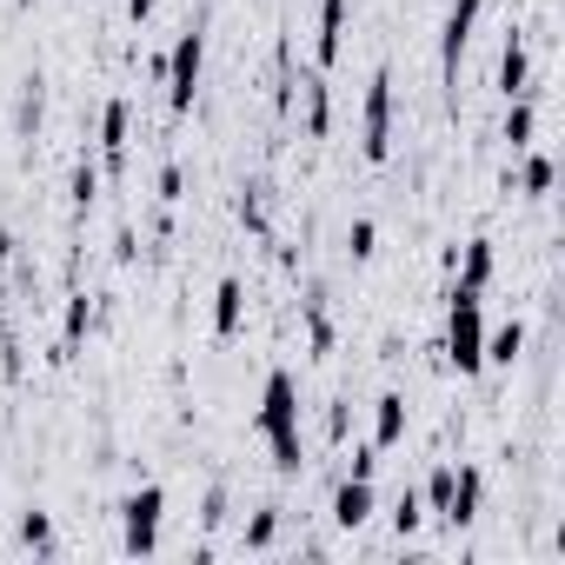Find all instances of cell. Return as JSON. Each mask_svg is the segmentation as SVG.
I'll use <instances>...</instances> for the list:
<instances>
[{"label": "cell", "mask_w": 565, "mask_h": 565, "mask_svg": "<svg viewBox=\"0 0 565 565\" xmlns=\"http://www.w3.org/2000/svg\"><path fill=\"white\" fill-rule=\"evenodd\" d=\"M160 200H180V167H160Z\"/></svg>", "instance_id": "obj_26"}, {"label": "cell", "mask_w": 565, "mask_h": 565, "mask_svg": "<svg viewBox=\"0 0 565 565\" xmlns=\"http://www.w3.org/2000/svg\"><path fill=\"white\" fill-rule=\"evenodd\" d=\"M525 74H532V61H525V34H512L505 54H499V94L519 100V94H525Z\"/></svg>", "instance_id": "obj_10"}, {"label": "cell", "mask_w": 565, "mask_h": 565, "mask_svg": "<svg viewBox=\"0 0 565 565\" xmlns=\"http://www.w3.org/2000/svg\"><path fill=\"white\" fill-rule=\"evenodd\" d=\"M153 14V0H127V21H147Z\"/></svg>", "instance_id": "obj_28"}, {"label": "cell", "mask_w": 565, "mask_h": 565, "mask_svg": "<svg viewBox=\"0 0 565 565\" xmlns=\"http://www.w3.org/2000/svg\"><path fill=\"white\" fill-rule=\"evenodd\" d=\"M446 360L459 373H479L486 366V320H479V294H452V313H446Z\"/></svg>", "instance_id": "obj_2"}, {"label": "cell", "mask_w": 565, "mask_h": 565, "mask_svg": "<svg viewBox=\"0 0 565 565\" xmlns=\"http://www.w3.org/2000/svg\"><path fill=\"white\" fill-rule=\"evenodd\" d=\"M366 160H386L393 153V74H373L366 87Z\"/></svg>", "instance_id": "obj_4"}, {"label": "cell", "mask_w": 565, "mask_h": 565, "mask_svg": "<svg viewBox=\"0 0 565 565\" xmlns=\"http://www.w3.org/2000/svg\"><path fill=\"white\" fill-rule=\"evenodd\" d=\"M120 512H127V552H153V545H160V512H167V492H160V486H140Z\"/></svg>", "instance_id": "obj_5"}, {"label": "cell", "mask_w": 565, "mask_h": 565, "mask_svg": "<svg viewBox=\"0 0 565 565\" xmlns=\"http://www.w3.org/2000/svg\"><path fill=\"white\" fill-rule=\"evenodd\" d=\"M373 466H380V446H360L353 452V479H373Z\"/></svg>", "instance_id": "obj_25"}, {"label": "cell", "mask_w": 565, "mask_h": 565, "mask_svg": "<svg viewBox=\"0 0 565 565\" xmlns=\"http://www.w3.org/2000/svg\"><path fill=\"white\" fill-rule=\"evenodd\" d=\"M373 220H353V233H347V246H353V259H373Z\"/></svg>", "instance_id": "obj_21"}, {"label": "cell", "mask_w": 565, "mask_h": 565, "mask_svg": "<svg viewBox=\"0 0 565 565\" xmlns=\"http://www.w3.org/2000/svg\"><path fill=\"white\" fill-rule=\"evenodd\" d=\"M366 512H373V479H347V486L333 492V519L353 532V525H366Z\"/></svg>", "instance_id": "obj_8"}, {"label": "cell", "mask_w": 565, "mask_h": 565, "mask_svg": "<svg viewBox=\"0 0 565 565\" xmlns=\"http://www.w3.org/2000/svg\"><path fill=\"white\" fill-rule=\"evenodd\" d=\"M532 127H539V120H532V100L519 94V100H512V114H505V140H512V153H519V147H532Z\"/></svg>", "instance_id": "obj_16"}, {"label": "cell", "mask_w": 565, "mask_h": 565, "mask_svg": "<svg viewBox=\"0 0 565 565\" xmlns=\"http://www.w3.org/2000/svg\"><path fill=\"white\" fill-rule=\"evenodd\" d=\"M100 153H107V167H120V153H127V100H107V114H100Z\"/></svg>", "instance_id": "obj_13"}, {"label": "cell", "mask_w": 565, "mask_h": 565, "mask_svg": "<svg viewBox=\"0 0 565 565\" xmlns=\"http://www.w3.org/2000/svg\"><path fill=\"white\" fill-rule=\"evenodd\" d=\"M273 525H279V512L266 505V512H253V525H246V545H273Z\"/></svg>", "instance_id": "obj_22"}, {"label": "cell", "mask_w": 565, "mask_h": 565, "mask_svg": "<svg viewBox=\"0 0 565 565\" xmlns=\"http://www.w3.org/2000/svg\"><path fill=\"white\" fill-rule=\"evenodd\" d=\"M340 34H347V0H320V41H313L320 67L340 61Z\"/></svg>", "instance_id": "obj_9"}, {"label": "cell", "mask_w": 565, "mask_h": 565, "mask_svg": "<svg viewBox=\"0 0 565 565\" xmlns=\"http://www.w3.org/2000/svg\"><path fill=\"white\" fill-rule=\"evenodd\" d=\"M239 300H246L239 279H220V287H213V333H220V340L239 333Z\"/></svg>", "instance_id": "obj_12"}, {"label": "cell", "mask_w": 565, "mask_h": 565, "mask_svg": "<svg viewBox=\"0 0 565 565\" xmlns=\"http://www.w3.org/2000/svg\"><path fill=\"white\" fill-rule=\"evenodd\" d=\"M399 439H406V399H399V393H386V399H380V413H373V446L386 452V446H399Z\"/></svg>", "instance_id": "obj_11"}, {"label": "cell", "mask_w": 565, "mask_h": 565, "mask_svg": "<svg viewBox=\"0 0 565 565\" xmlns=\"http://www.w3.org/2000/svg\"><path fill=\"white\" fill-rule=\"evenodd\" d=\"M21 539H28L34 552H47V545H54V525H47V512H28V519H21Z\"/></svg>", "instance_id": "obj_18"}, {"label": "cell", "mask_w": 565, "mask_h": 565, "mask_svg": "<svg viewBox=\"0 0 565 565\" xmlns=\"http://www.w3.org/2000/svg\"><path fill=\"white\" fill-rule=\"evenodd\" d=\"M446 519H452V525H472V519H479V466H459V472H452Z\"/></svg>", "instance_id": "obj_7"}, {"label": "cell", "mask_w": 565, "mask_h": 565, "mask_svg": "<svg viewBox=\"0 0 565 565\" xmlns=\"http://www.w3.org/2000/svg\"><path fill=\"white\" fill-rule=\"evenodd\" d=\"M393 525H399V539H406V532L419 525V492H413V486L399 492V505H393Z\"/></svg>", "instance_id": "obj_19"}, {"label": "cell", "mask_w": 565, "mask_h": 565, "mask_svg": "<svg viewBox=\"0 0 565 565\" xmlns=\"http://www.w3.org/2000/svg\"><path fill=\"white\" fill-rule=\"evenodd\" d=\"M259 433H266L279 472H300V393H294V373H273V380H266Z\"/></svg>", "instance_id": "obj_1"}, {"label": "cell", "mask_w": 565, "mask_h": 565, "mask_svg": "<svg viewBox=\"0 0 565 565\" xmlns=\"http://www.w3.org/2000/svg\"><path fill=\"white\" fill-rule=\"evenodd\" d=\"M519 353H525V327H519V320H512V327H499V333L486 340V360H499V366H512Z\"/></svg>", "instance_id": "obj_15"}, {"label": "cell", "mask_w": 565, "mask_h": 565, "mask_svg": "<svg viewBox=\"0 0 565 565\" xmlns=\"http://www.w3.org/2000/svg\"><path fill=\"white\" fill-rule=\"evenodd\" d=\"M87 320H94V307H87V300H74V307H67V347H81Z\"/></svg>", "instance_id": "obj_24"}, {"label": "cell", "mask_w": 565, "mask_h": 565, "mask_svg": "<svg viewBox=\"0 0 565 565\" xmlns=\"http://www.w3.org/2000/svg\"><path fill=\"white\" fill-rule=\"evenodd\" d=\"M94 193H100V173L81 167V173H74V206H94Z\"/></svg>", "instance_id": "obj_23"}, {"label": "cell", "mask_w": 565, "mask_h": 565, "mask_svg": "<svg viewBox=\"0 0 565 565\" xmlns=\"http://www.w3.org/2000/svg\"><path fill=\"white\" fill-rule=\"evenodd\" d=\"M545 186H552V160L532 153V160H525V193H545Z\"/></svg>", "instance_id": "obj_20"}, {"label": "cell", "mask_w": 565, "mask_h": 565, "mask_svg": "<svg viewBox=\"0 0 565 565\" xmlns=\"http://www.w3.org/2000/svg\"><path fill=\"white\" fill-rule=\"evenodd\" d=\"M479 8H486V0H452V14H446V28H439V67H446V81L459 74V54H466V41H472V28H479Z\"/></svg>", "instance_id": "obj_6"}, {"label": "cell", "mask_w": 565, "mask_h": 565, "mask_svg": "<svg viewBox=\"0 0 565 565\" xmlns=\"http://www.w3.org/2000/svg\"><path fill=\"white\" fill-rule=\"evenodd\" d=\"M426 492H433V505L446 512V492H452V472H433V486H426Z\"/></svg>", "instance_id": "obj_27"}, {"label": "cell", "mask_w": 565, "mask_h": 565, "mask_svg": "<svg viewBox=\"0 0 565 565\" xmlns=\"http://www.w3.org/2000/svg\"><path fill=\"white\" fill-rule=\"evenodd\" d=\"M327 127H333V100H327V87H320V81H313V87H307V134H313V140H320V134H327Z\"/></svg>", "instance_id": "obj_17"}, {"label": "cell", "mask_w": 565, "mask_h": 565, "mask_svg": "<svg viewBox=\"0 0 565 565\" xmlns=\"http://www.w3.org/2000/svg\"><path fill=\"white\" fill-rule=\"evenodd\" d=\"M486 279H492V239H472V246H466V273H459V287H466V294H486Z\"/></svg>", "instance_id": "obj_14"}, {"label": "cell", "mask_w": 565, "mask_h": 565, "mask_svg": "<svg viewBox=\"0 0 565 565\" xmlns=\"http://www.w3.org/2000/svg\"><path fill=\"white\" fill-rule=\"evenodd\" d=\"M200 67H206V34L200 28H186L180 41H173V61H167V100H173V114H186L193 107V94H200Z\"/></svg>", "instance_id": "obj_3"}]
</instances>
